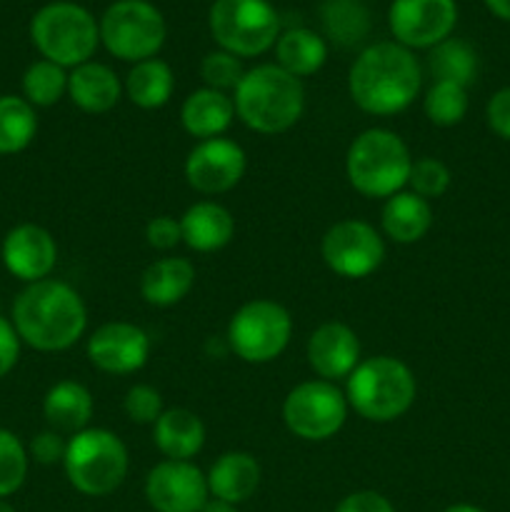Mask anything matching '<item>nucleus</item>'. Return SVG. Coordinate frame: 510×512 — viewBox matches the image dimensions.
I'll return each mask as SVG.
<instances>
[{
  "mask_svg": "<svg viewBox=\"0 0 510 512\" xmlns=\"http://www.w3.org/2000/svg\"><path fill=\"white\" fill-rule=\"evenodd\" d=\"M10 323L25 345L40 353H60L83 338L88 308L68 283L45 278L20 290Z\"/></svg>",
  "mask_w": 510,
  "mask_h": 512,
  "instance_id": "obj_1",
  "label": "nucleus"
},
{
  "mask_svg": "<svg viewBox=\"0 0 510 512\" xmlns=\"http://www.w3.org/2000/svg\"><path fill=\"white\" fill-rule=\"evenodd\" d=\"M423 73L413 50L400 43H375L355 58L348 73L353 103L370 115L403 113L418 98Z\"/></svg>",
  "mask_w": 510,
  "mask_h": 512,
  "instance_id": "obj_2",
  "label": "nucleus"
},
{
  "mask_svg": "<svg viewBox=\"0 0 510 512\" xmlns=\"http://www.w3.org/2000/svg\"><path fill=\"white\" fill-rule=\"evenodd\" d=\"M235 115L250 130L278 135L293 128L305 110V88L300 78L285 73L278 63L245 70L233 95Z\"/></svg>",
  "mask_w": 510,
  "mask_h": 512,
  "instance_id": "obj_3",
  "label": "nucleus"
},
{
  "mask_svg": "<svg viewBox=\"0 0 510 512\" xmlns=\"http://www.w3.org/2000/svg\"><path fill=\"white\" fill-rule=\"evenodd\" d=\"M415 393L418 383L413 370L393 355L360 360L345 385L348 405L370 423H393L403 418L413 408Z\"/></svg>",
  "mask_w": 510,
  "mask_h": 512,
  "instance_id": "obj_4",
  "label": "nucleus"
},
{
  "mask_svg": "<svg viewBox=\"0 0 510 512\" xmlns=\"http://www.w3.org/2000/svg\"><path fill=\"white\" fill-rule=\"evenodd\" d=\"M413 155L398 133L388 128H368L350 143L345 155L348 183L365 198H383L400 193L408 185Z\"/></svg>",
  "mask_w": 510,
  "mask_h": 512,
  "instance_id": "obj_5",
  "label": "nucleus"
},
{
  "mask_svg": "<svg viewBox=\"0 0 510 512\" xmlns=\"http://www.w3.org/2000/svg\"><path fill=\"white\" fill-rule=\"evenodd\" d=\"M30 38L45 60L60 68H78L93 58L100 43V25L83 5L55 0L33 15Z\"/></svg>",
  "mask_w": 510,
  "mask_h": 512,
  "instance_id": "obj_6",
  "label": "nucleus"
},
{
  "mask_svg": "<svg viewBox=\"0 0 510 512\" xmlns=\"http://www.w3.org/2000/svg\"><path fill=\"white\" fill-rule=\"evenodd\" d=\"M63 468L78 493L105 498L115 493L128 475V448L110 430L85 428L70 435Z\"/></svg>",
  "mask_w": 510,
  "mask_h": 512,
  "instance_id": "obj_7",
  "label": "nucleus"
},
{
  "mask_svg": "<svg viewBox=\"0 0 510 512\" xmlns=\"http://www.w3.org/2000/svg\"><path fill=\"white\" fill-rule=\"evenodd\" d=\"M208 25L220 50L238 58L263 55L280 38V18L268 0H215Z\"/></svg>",
  "mask_w": 510,
  "mask_h": 512,
  "instance_id": "obj_8",
  "label": "nucleus"
},
{
  "mask_svg": "<svg viewBox=\"0 0 510 512\" xmlns=\"http://www.w3.org/2000/svg\"><path fill=\"white\" fill-rule=\"evenodd\" d=\"M100 43L125 63H143L165 43V18L148 0H118L100 18Z\"/></svg>",
  "mask_w": 510,
  "mask_h": 512,
  "instance_id": "obj_9",
  "label": "nucleus"
},
{
  "mask_svg": "<svg viewBox=\"0 0 510 512\" xmlns=\"http://www.w3.org/2000/svg\"><path fill=\"white\" fill-rule=\"evenodd\" d=\"M225 338L228 348L245 363H270L288 348L293 338V318L275 300H250L235 310Z\"/></svg>",
  "mask_w": 510,
  "mask_h": 512,
  "instance_id": "obj_10",
  "label": "nucleus"
},
{
  "mask_svg": "<svg viewBox=\"0 0 510 512\" xmlns=\"http://www.w3.org/2000/svg\"><path fill=\"white\" fill-rule=\"evenodd\" d=\"M348 408V398L335 383L320 378L305 380L285 395L283 420L295 438L323 443L340 433Z\"/></svg>",
  "mask_w": 510,
  "mask_h": 512,
  "instance_id": "obj_11",
  "label": "nucleus"
},
{
  "mask_svg": "<svg viewBox=\"0 0 510 512\" xmlns=\"http://www.w3.org/2000/svg\"><path fill=\"white\" fill-rule=\"evenodd\" d=\"M325 265L340 278H368L380 268L385 258V243L378 230L358 218L340 220L330 225L320 243Z\"/></svg>",
  "mask_w": 510,
  "mask_h": 512,
  "instance_id": "obj_12",
  "label": "nucleus"
},
{
  "mask_svg": "<svg viewBox=\"0 0 510 512\" xmlns=\"http://www.w3.org/2000/svg\"><path fill=\"white\" fill-rule=\"evenodd\" d=\"M458 23L455 0H393L388 25L403 48H435L450 38Z\"/></svg>",
  "mask_w": 510,
  "mask_h": 512,
  "instance_id": "obj_13",
  "label": "nucleus"
},
{
  "mask_svg": "<svg viewBox=\"0 0 510 512\" xmlns=\"http://www.w3.org/2000/svg\"><path fill=\"white\" fill-rule=\"evenodd\" d=\"M248 160L235 140L210 138L198 140L185 158V180L203 195H220L233 190L243 180Z\"/></svg>",
  "mask_w": 510,
  "mask_h": 512,
  "instance_id": "obj_14",
  "label": "nucleus"
},
{
  "mask_svg": "<svg viewBox=\"0 0 510 512\" xmlns=\"http://www.w3.org/2000/svg\"><path fill=\"white\" fill-rule=\"evenodd\" d=\"M145 498L155 512H200L210 500L208 480L190 460H163L145 478Z\"/></svg>",
  "mask_w": 510,
  "mask_h": 512,
  "instance_id": "obj_15",
  "label": "nucleus"
},
{
  "mask_svg": "<svg viewBox=\"0 0 510 512\" xmlns=\"http://www.w3.org/2000/svg\"><path fill=\"white\" fill-rule=\"evenodd\" d=\"M88 358L108 375L138 373L150 358V338L135 323H105L88 338Z\"/></svg>",
  "mask_w": 510,
  "mask_h": 512,
  "instance_id": "obj_16",
  "label": "nucleus"
},
{
  "mask_svg": "<svg viewBox=\"0 0 510 512\" xmlns=\"http://www.w3.org/2000/svg\"><path fill=\"white\" fill-rule=\"evenodd\" d=\"M3 265L13 278L23 283H38L53 273L58 263V245L45 228L35 223L15 225L3 238Z\"/></svg>",
  "mask_w": 510,
  "mask_h": 512,
  "instance_id": "obj_17",
  "label": "nucleus"
},
{
  "mask_svg": "<svg viewBox=\"0 0 510 512\" xmlns=\"http://www.w3.org/2000/svg\"><path fill=\"white\" fill-rule=\"evenodd\" d=\"M305 355L320 380H330V383L343 378L348 380V375L360 363V340L350 325L330 320L310 333Z\"/></svg>",
  "mask_w": 510,
  "mask_h": 512,
  "instance_id": "obj_18",
  "label": "nucleus"
},
{
  "mask_svg": "<svg viewBox=\"0 0 510 512\" xmlns=\"http://www.w3.org/2000/svg\"><path fill=\"white\" fill-rule=\"evenodd\" d=\"M183 243L195 253H215L225 248L235 235V218L225 205L215 200L193 203L180 218Z\"/></svg>",
  "mask_w": 510,
  "mask_h": 512,
  "instance_id": "obj_19",
  "label": "nucleus"
},
{
  "mask_svg": "<svg viewBox=\"0 0 510 512\" xmlns=\"http://www.w3.org/2000/svg\"><path fill=\"white\" fill-rule=\"evenodd\" d=\"M205 480H208V490L215 500L240 505L253 498L255 490H258L260 463L250 453L230 450L210 465Z\"/></svg>",
  "mask_w": 510,
  "mask_h": 512,
  "instance_id": "obj_20",
  "label": "nucleus"
},
{
  "mask_svg": "<svg viewBox=\"0 0 510 512\" xmlns=\"http://www.w3.org/2000/svg\"><path fill=\"white\" fill-rule=\"evenodd\" d=\"M68 95L83 113L100 115L120 103L123 83L113 68L88 60L68 75Z\"/></svg>",
  "mask_w": 510,
  "mask_h": 512,
  "instance_id": "obj_21",
  "label": "nucleus"
},
{
  "mask_svg": "<svg viewBox=\"0 0 510 512\" xmlns=\"http://www.w3.org/2000/svg\"><path fill=\"white\" fill-rule=\"evenodd\" d=\"M233 118V98L213 88L193 90L180 108V123H183L185 133L198 140L220 138L230 128Z\"/></svg>",
  "mask_w": 510,
  "mask_h": 512,
  "instance_id": "obj_22",
  "label": "nucleus"
},
{
  "mask_svg": "<svg viewBox=\"0 0 510 512\" xmlns=\"http://www.w3.org/2000/svg\"><path fill=\"white\" fill-rule=\"evenodd\" d=\"M153 443L165 460L195 458L205 445L203 420L188 408L163 410L153 425Z\"/></svg>",
  "mask_w": 510,
  "mask_h": 512,
  "instance_id": "obj_23",
  "label": "nucleus"
},
{
  "mask_svg": "<svg viewBox=\"0 0 510 512\" xmlns=\"http://www.w3.org/2000/svg\"><path fill=\"white\" fill-rule=\"evenodd\" d=\"M380 225H383V233L393 243H418V240L428 235L430 225H433L430 200L420 198L413 190H400V193L390 195L385 200L383 213H380Z\"/></svg>",
  "mask_w": 510,
  "mask_h": 512,
  "instance_id": "obj_24",
  "label": "nucleus"
},
{
  "mask_svg": "<svg viewBox=\"0 0 510 512\" xmlns=\"http://www.w3.org/2000/svg\"><path fill=\"white\" fill-rule=\"evenodd\" d=\"M93 395L78 380H60L45 393L43 415L50 430L60 435H75L88 428L93 418Z\"/></svg>",
  "mask_w": 510,
  "mask_h": 512,
  "instance_id": "obj_25",
  "label": "nucleus"
},
{
  "mask_svg": "<svg viewBox=\"0 0 510 512\" xmlns=\"http://www.w3.org/2000/svg\"><path fill=\"white\" fill-rule=\"evenodd\" d=\"M195 285V268L185 258H160L143 270L140 295L148 305L170 308L178 305Z\"/></svg>",
  "mask_w": 510,
  "mask_h": 512,
  "instance_id": "obj_26",
  "label": "nucleus"
},
{
  "mask_svg": "<svg viewBox=\"0 0 510 512\" xmlns=\"http://www.w3.org/2000/svg\"><path fill=\"white\" fill-rule=\"evenodd\" d=\"M275 58L285 73L295 75V78H308L325 65L328 45L315 30L290 28L275 43Z\"/></svg>",
  "mask_w": 510,
  "mask_h": 512,
  "instance_id": "obj_27",
  "label": "nucleus"
},
{
  "mask_svg": "<svg viewBox=\"0 0 510 512\" xmlns=\"http://www.w3.org/2000/svg\"><path fill=\"white\" fill-rule=\"evenodd\" d=\"M123 90L130 98V103H135L138 108L158 110L173 98L175 75L165 60H143V63H135L130 68Z\"/></svg>",
  "mask_w": 510,
  "mask_h": 512,
  "instance_id": "obj_28",
  "label": "nucleus"
},
{
  "mask_svg": "<svg viewBox=\"0 0 510 512\" xmlns=\"http://www.w3.org/2000/svg\"><path fill=\"white\" fill-rule=\"evenodd\" d=\"M320 20L325 35L340 48H353L370 33V10L365 0H325Z\"/></svg>",
  "mask_w": 510,
  "mask_h": 512,
  "instance_id": "obj_29",
  "label": "nucleus"
},
{
  "mask_svg": "<svg viewBox=\"0 0 510 512\" xmlns=\"http://www.w3.org/2000/svg\"><path fill=\"white\" fill-rule=\"evenodd\" d=\"M428 68L435 83H455L468 88L478 75V55L473 45L460 38H445L435 48H430Z\"/></svg>",
  "mask_w": 510,
  "mask_h": 512,
  "instance_id": "obj_30",
  "label": "nucleus"
},
{
  "mask_svg": "<svg viewBox=\"0 0 510 512\" xmlns=\"http://www.w3.org/2000/svg\"><path fill=\"white\" fill-rule=\"evenodd\" d=\"M38 133L35 108L20 95H0V155L28 148Z\"/></svg>",
  "mask_w": 510,
  "mask_h": 512,
  "instance_id": "obj_31",
  "label": "nucleus"
},
{
  "mask_svg": "<svg viewBox=\"0 0 510 512\" xmlns=\"http://www.w3.org/2000/svg\"><path fill=\"white\" fill-rule=\"evenodd\" d=\"M68 93V73L50 60H35L23 75V98L33 108H50Z\"/></svg>",
  "mask_w": 510,
  "mask_h": 512,
  "instance_id": "obj_32",
  "label": "nucleus"
},
{
  "mask_svg": "<svg viewBox=\"0 0 510 512\" xmlns=\"http://www.w3.org/2000/svg\"><path fill=\"white\" fill-rule=\"evenodd\" d=\"M425 118L438 128H453L468 115V88L455 83H433L423 98Z\"/></svg>",
  "mask_w": 510,
  "mask_h": 512,
  "instance_id": "obj_33",
  "label": "nucleus"
},
{
  "mask_svg": "<svg viewBox=\"0 0 510 512\" xmlns=\"http://www.w3.org/2000/svg\"><path fill=\"white\" fill-rule=\"evenodd\" d=\"M28 478V450L10 430L0 428V498L18 493Z\"/></svg>",
  "mask_w": 510,
  "mask_h": 512,
  "instance_id": "obj_34",
  "label": "nucleus"
},
{
  "mask_svg": "<svg viewBox=\"0 0 510 512\" xmlns=\"http://www.w3.org/2000/svg\"><path fill=\"white\" fill-rule=\"evenodd\" d=\"M243 75L245 70L238 55L225 53V50H213L200 63V78H203L205 88L220 90V93H228V90L235 93Z\"/></svg>",
  "mask_w": 510,
  "mask_h": 512,
  "instance_id": "obj_35",
  "label": "nucleus"
},
{
  "mask_svg": "<svg viewBox=\"0 0 510 512\" xmlns=\"http://www.w3.org/2000/svg\"><path fill=\"white\" fill-rule=\"evenodd\" d=\"M408 185L415 195H420V198H425V200L440 198V195H445V190L450 188L448 165L438 158L413 160Z\"/></svg>",
  "mask_w": 510,
  "mask_h": 512,
  "instance_id": "obj_36",
  "label": "nucleus"
},
{
  "mask_svg": "<svg viewBox=\"0 0 510 512\" xmlns=\"http://www.w3.org/2000/svg\"><path fill=\"white\" fill-rule=\"evenodd\" d=\"M123 410L128 415V420L138 425H155V420L163 415V398L155 388L150 385H133V388L125 393Z\"/></svg>",
  "mask_w": 510,
  "mask_h": 512,
  "instance_id": "obj_37",
  "label": "nucleus"
},
{
  "mask_svg": "<svg viewBox=\"0 0 510 512\" xmlns=\"http://www.w3.org/2000/svg\"><path fill=\"white\" fill-rule=\"evenodd\" d=\"M145 240L150 248L155 250H173L175 245L183 243V230H180V220L170 218V215H158L150 218L145 225Z\"/></svg>",
  "mask_w": 510,
  "mask_h": 512,
  "instance_id": "obj_38",
  "label": "nucleus"
},
{
  "mask_svg": "<svg viewBox=\"0 0 510 512\" xmlns=\"http://www.w3.org/2000/svg\"><path fill=\"white\" fill-rule=\"evenodd\" d=\"M65 450H68V440L55 430H43L30 440L28 455L40 465H55L65 460Z\"/></svg>",
  "mask_w": 510,
  "mask_h": 512,
  "instance_id": "obj_39",
  "label": "nucleus"
},
{
  "mask_svg": "<svg viewBox=\"0 0 510 512\" xmlns=\"http://www.w3.org/2000/svg\"><path fill=\"white\" fill-rule=\"evenodd\" d=\"M485 118H488L490 130L498 138L510 140V85L493 93V98L488 100V108H485Z\"/></svg>",
  "mask_w": 510,
  "mask_h": 512,
  "instance_id": "obj_40",
  "label": "nucleus"
},
{
  "mask_svg": "<svg viewBox=\"0 0 510 512\" xmlns=\"http://www.w3.org/2000/svg\"><path fill=\"white\" fill-rule=\"evenodd\" d=\"M335 512H395L393 503L375 490H358L340 500Z\"/></svg>",
  "mask_w": 510,
  "mask_h": 512,
  "instance_id": "obj_41",
  "label": "nucleus"
},
{
  "mask_svg": "<svg viewBox=\"0 0 510 512\" xmlns=\"http://www.w3.org/2000/svg\"><path fill=\"white\" fill-rule=\"evenodd\" d=\"M20 343H23V340L15 333L13 323L0 315V380H3L5 375L15 368V363H18Z\"/></svg>",
  "mask_w": 510,
  "mask_h": 512,
  "instance_id": "obj_42",
  "label": "nucleus"
},
{
  "mask_svg": "<svg viewBox=\"0 0 510 512\" xmlns=\"http://www.w3.org/2000/svg\"><path fill=\"white\" fill-rule=\"evenodd\" d=\"M485 5H488V10L495 18L508 20L510 23V0H485Z\"/></svg>",
  "mask_w": 510,
  "mask_h": 512,
  "instance_id": "obj_43",
  "label": "nucleus"
},
{
  "mask_svg": "<svg viewBox=\"0 0 510 512\" xmlns=\"http://www.w3.org/2000/svg\"><path fill=\"white\" fill-rule=\"evenodd\" d=\"M200 512H238V505H230V503H223V500L210 498L208 503L200 508Z\"/></svg>",
  "mask_w": 510,
  "mask_h": 512,
  "instance_id": "obj_44",
  "label": "nucleus"
},
{
  "mask_svg": "<svg viewBox=\"0 0 510 512\" xmlns=\"http://www.w3.org/2000/svg\"><path fill=\"white\" fill-rule=\"evenodd\" d=\"M443 512H485V510L475 508V505H468V503H458V505H450V508H445Z\"/></svg>",
  "mask_w": 510,
  "mask_h": 512,
  "instance_id": "obj_45",
  "label": "nucleus"
},
{
  "mask_svg": "<svg viewBox=\"0 0 510 512\" xmlns=\"http://www.w3.org/2000/svg\"><path fill=\"white\" fill-rule=\"evenodd\" d=\"M0 512H15V508H13V505L5 503L3 498H0Z\"/></svg>",
  "mask_w": 510,
  "mask_h": 512,
  "instance_id": "obj_46",
  "label": "nucleus"
}]
</instances>
